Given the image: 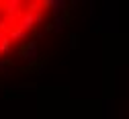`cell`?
Segmentation results:
<instances>
[{"label": "cell", "mask_w": 129, "mask_h": 119, "mask_svg": "<svg viewBox=\"0 0 129 119\" xmlns=\"http://www.w3.org/2000/svg\"><path fill=\"white\" fill-rule=\"evenodd\" d=\"M47 2H0V58L14 52L41 27Z\"/></svg>", "instance_id": "obj_1"}]
</instances>
